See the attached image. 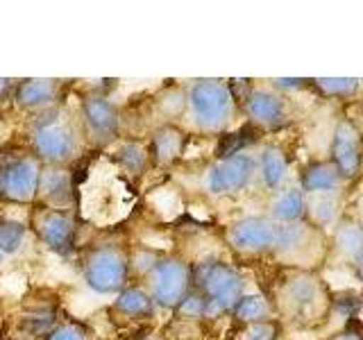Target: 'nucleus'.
<instances>
[{
  "label": "nucleus",
  "mask_w": 363,
  "mask_h": 340,
  "mask_svg": "<svg viewBox=\"0 0 363 340\" xmlns=\"http://www.w3.org/2000/svg\"><path fill=\"white\" fill-rule=\"evenodd\" d=\"M286 157L279 150V147L270 145L266 147L264 152H261V159H259V173H261V179H264V184L268 188H279L284 184V179H286Z\"/></svg>",
  "instance_id": "19"
},
{
  "label": "nucleus",
  "mask_w": 363,
  "mask_h": 340,
  "mask_svg": "<svg viewBox=\"0 0 363 340\" xmlns=\"http://www.w3.org/2000/svg\"><path fill=\"white\" fill-rule=\"evenodd\" d=\"M152 302L164 309H177L191 290V268L182 259H159L150 270Z\"/></svg>",
  "instance_id": "5"
},
{
  "label": "nucleus",
  "mask_w": 363,
  "mask_h": 340,
  "mask_svg": "<svg viewBox=\"0 0 363 340\" xmlns=\"http://www.w3.org/2000/svg\"><path fill=\"white\" fill-rule=\"evenodd\" d=\"M340 184V175L334 164L318 162L304 168L302 173V191L306 193H329Z\"/></svg>",
  "instance_id": "18"
},
{
  "label": "nucleus",
  "mask_w": 363,
  "mask_h": 340,
  "mask_svg": "<svg viewBox=\"0 0 363 340\" xmlns=\"http://www.w3.org/2000/svg\"><path fill=\"white\" fill-rule=\"evenodd\" d=\"M334 340H359L357 336H352V334H347V336H338V338H334Z\"/></svg>",
  "instance_id": "32"
},
{
  "label": "nucleus",
  "mask_w": 363,
  "mask_h": 340,
  "mask_svg": "<svg viewBox=\"0 0 363 340\" xmlns=\"http://www.w3.org/2000/svg\"><path fill=\"white\" fill-rule=\"evenodd\" d=\"M57 94H60V82L57 79H23L14 91V98L21 107L39 109L55 102Z\"/></svg>",
  "instance_id": "15"
},
{
  "label": "nucleus",
  "mask_w": 363,
  "mask_h": 340,
  "mask_svg": "<svg viewBox=\"0 0 363 340\" xmlns=\"http://www.w3.org/2000/svg\"><path fill=\"white\" fill-rule=\"evenodd\" d=\"M230 241L241 252H266L277 243V225L268 218H245L230 230Z\"/></svg>",
  "instance_id": "10"
},
{
  "label": "nucleus",
  "mask_w": 363,
  "mask_h": 340,
  "mask_svg": "<svg viewBox=\"0 0 363 340\" xmlns=\"http://www.w3.org/2000/svg\"><path fill=\"white\" fill-rule=\"evenodd\" d=\"M284 300L289 302L293 311L309 317L320 306V288L313 277H295L289 281L286 290H284Z\"/></svg>",
  "instance_id": "14"
},
{
  "label": "nucleus",
  "mask_w": 363,
  "mask_h": 340,
  "mask_svg": "<svg viewBox=\"0 0 363 340\" xmlns=\"http://www.w3.org/2000/svg\"><path fill=\"white\" fill-rule=\"evenodd\" d=\"M130 272L128 254L118 245H98L84 256V281L100 295L121 293Z\"/></svg>",
  "instance_id": "4"
},
{
  "label": "nucleus",
  "mask_w": 363,
  "mask_h": 340,
  "mask_svg": "<svg viewBox=\"0 0 363 340\" xmlns=\"http://www.w3.org/2000/svg\"><path fill=\"white\" fill-rule=\"evenodd\" d=\"M191 281L207 304V317H216L236 306L243 298L245 281L238 272L220 264V261H204L191 270Z\"/></svg>",
  "instance_id": "1"
},
{
  "label": "nucleus",
  "mask_w": 363,
  "mask_h": 340,
  "mask_svg": "<svg viewBox=\"0 0 363 340\" xmlns=\"http://www.w3.org/2000/svg\"><path fill=\"white\" fill-rule=\"evenodd\" d=\"M304 211H306V200L300 188L284 191L281 196L272 202V218L281 225L298 222L304 215Z\"/></svg>",
  "instance_id": "20"
},
{
  "label": "nucleus",
  "mask_w": 363,
  "mask_h": 340,
  "mask_svg": "<svg viewBox=\"0 0 363 340\" xmlns=\"http://www.w3.org/2000/svg\"><path fill=\"white\" fill-rule=\"evenodd\" d=\"M73 191H75V184L66 170L57 168V166L48 168V170H41L37 196L41 193L45 202L50 204V209H66V204L73 198Z\"/></svg>",
  "instance_id": "13"
},
{
  "label": "nucleus",
  "mask_w": 363,
  "mask_h": 340,
  "mask_svg": "<svg viewBox=\"0 0 363 340\" xmlns=\"http://www.w3.org/2000/svg\"><path fill=\"white\" fill-rule=\"evenodd\" d=\"M245 109L250 113V118L259 125H266V128H277V125H281L284 118H286L284 100L266 89L250 91L245 98Z\"/></svg>",
  "instance_id": "12"
},
{
  "label": "nucleus",
  "mask_w": 363,
  "mask_h": 340,
  "mask_svg": "<svg viewBox=\"0 0 363 340\" xmlns=\"http://www.w3.org/2000/svg\"><path fill=\"white\" fill-rule=\"evenodd\" d=\"M336 247L345 256H361L363 252V230L357 222H343L336 232Z\"/></svg>",
  "instance_id": "21"
},
{
  "label": "nucleus",
  "mask_w": 363,
  "mask_h": 340,
  "mask_svg": "<svg viewBox=\"0 0 363 340\" xmlns=\"http://www.w3.org/2000/svg\"><path fill=\"white\" fill-rule=\"evenodd\" d=\"M257 170V162L250 154H234L216 164L207 175V188L213 196H225V193H236L250 184Z\"/></svg>",
  "instance_id": "8"
},
{
  "label": "nucleus",
  "mask_w": 363,
  "mask_h": 340,
  "mask_svg": "<svg viewBox=\"0 0 363 340\" xmlns=\"http://www.w3.org/2000/svg\"><path fill=\"white\" fill-rule=\"evenodd\" d=\"M39 159L28 152H0V200L28 204L37 198Z\"/></svg>",
  "instance_id": "2"
},
{
  "label": "nucleus",
  "mask_w": 363,
  "mask_h": 340,
  "mask_svg": "<svg viewBox=\"0 0 363 340\" xmlns=\"http://www.w3.org/2000/svg\"><path fill=\"white\" fill-rule=\"evenodd\" d=\"M113 311L132 317V320H145V317H152L155 302L143 288H123L118 293V300L113 302Z\"/></svg>",
  "instance_id": "16"
},
{
  "label": "nucleus",
  "mask_w": 363,
  "mask_h": 340,
  "mask_svg": "<svg viewBox=\"0 0 363 340\" xmlns=\"http://www.w3.org/2000/svg\"><path fill=\"white\" fill-rule=\"evenodd\" d=\"M32 147H34V157H37L39 162L60 166L68 162L75 152V134L68 125H64L57 118V113L52 111V118L43 120L37 128V132H34Z\"/></svg>",
  "instance_id": "6"
},
{
  "label": "nucleus",
  "mask_w": 363,
  "mask_h": 340,
  "mask_svg": "<svg viewBox=\"0 0 363 340\" xmlns=\"http://www.w3.org/2000/svg\"><path fill=\"white\" fill-rule=\"evenodd\" d=\"M116 162L132 175H141L147 166V152L139 143H123L116 152Z\"/></svg>",
  "instance_id": "24"
},
{
  "label": "nucleus",
  "mask_w": 363,
  "mask_h": 340,
  "mask_svg": "<svg viewBox=\"0 0 363 340\" xmlns=\"http://www.w3.org/2000/svg\"><path fill=\"white\" fill-rule=\"evenodd\" d=\"M191 113L204 132H218L232 118L234 98L220 79H200L189 94Z\"/></svg>",
  "instance_id": "3"
},
{
  "label": "nucleus",
  "mask_w": 363,
  "mask_h": 340,
  "mask_svg": "<svg viewBox=\"0 0 363 340\" xmlns=\"http://www.w3.org/2000/svg\"><path fill=\"white\" fill-rule=\"evenodd\" d=\"M334 166L340 177H357L361 170V143L359 134L350 123H338L332 141Z\"/></svg>",
  "instance_id": "11"
},
{
  "label": "nucleus",
  "mask_w": 363,
  "mask_h": 340,
  "mask_svg": "<svg viewBox=\"0 0 363 340\" xmlns=\"http://www.w3.org/2000/svg\"><path fill=\"white\" fill-rule=\"evenodd\" d=\"M182 150H184V134H182L179 130L170 128V125H164V128H159L155 132V139H152V159L157 164H173L175 159L182 154Z\"/></svg>",
  "instance_id": "17"
},
{
  "label": "nucleus",
  "mask_w": 363,
  "mask_h": 340,
  "mask_svg": "<svg viewBox=\"0 0 363 340\" xmlns=\"http://www.w3.org/2000/svg\"><path fill=\"white\" fill-rule=\"evenodd\" d=\"M82 118L91 141L98 145H107L118 136V111L102 94L86 96L82 100Z\"/></svg>",
  "instance_id": "9"
},
{
  "label": "nucleus",
  "mask_w": 363,
  "mask_h": 340,
  "mask_svg": "<svg viewBox=\"0 0 363 340\" xmlns=\"http://www.w3.org/2000/svg\"><path fill=\"white\" fill-rule=\"evenodd\" d=\"M34 230L39 238L57 254H71L75 241V220L66 209H41L34 215Z\"/></svg>",
  "instance_id": "7"
},
{
  "label": "nucleus",
  "mask_w": 363,
  "mask_h": 340,
  "mask_svg": "<svg viewBox=\"0 0 363 340\" xmlns=\"http://www.w3.org/2000/svg\"><path fill=\"white\" fill-rule=\"evenodd\" d=\"M255 141H257L255 130L252 128H241V130L234 132V134L223 136V141L218 143V150H216V154H218V159L223 162V159H230L234 154H241L243 147L250 145V143H255Z\"/></svg>",
  "instance_id": "23"
},
{
  "label": "nucleus",
  "mask_w": 363,
  "mask_h": 340,
  "mask_svg": "<svg viewBox=\"0 0 363 340\" xmlns=\"http://www.w3.org/2000/svg\"><path fill=\"white\" fill-rule=\"evenodd\" d=\"M313 82L327 96H350L359 89L357 77H318Z\"/></svg>",
  "instance_id": "26"
},
{
  "label": "nucleus",
  "mask_w": 363,
  "mask_h": 340,
  "mask_svg": "<svg viewBox=\"0 0 363 340\" xmlns=\"http://www.w3.org/2000/svg\"><path fill=\"white\" fill-rule=\"evenodd\" d=\"M177 313H182L184 317H204L207 315V304H204V298L198 290H189V295L179 302V306L175 309Z\"/></svg>",
  "instance_id": "27"
},
{
  "label": "nucleus",
  "mask_w": 363,
  "mask_h": 340,
  "mask_svg": "<svg viewBox=\"0 0 363 340\" xmlns=\"http://www.w3.org/2000/svg\"><path fill=\"white\" fill-rule=\"evenodd\" d=\"M7 86H9V79H0V94H3Z\"/></svg>",
  "instance_id": "33"
},
{
  "label": "nucleus",
  "mask_w": 363,
  "mask_h": 340,
  "mask_svg": "<svg viewBox=\"0 0 363 340\" xmlns=\"http://www.w3.org/2000/svg\"><path fill=\"white\" fill-rule=\"evenodd\" d=\"M359 275H361V279H363V252H361V256H359Z\"/></svg>",
  "instance_id": "34"
},
{
  "label": "nucleus",
  "mask_w": 363,
  "mask_h": 340,
  "mask_svg": "<svg viewBox=\"0 0 363 340\" xmlns=\"http://www.w3.org/2000/svg\"><path fill=\"white\" fill-rule=\"evenodd\" d=\"M275 336H277V324L268 320L247 324V329L243 332V340H275Z\"/></svg>",
  "instance_id": "28"
},
{
  "label": "nucleus",
  "mask_w": 363,
  "mask_h": 340,
  "mask_svg": "<svg viewBox=\"0 0 363 340\" xmlns=\"http://www.w3.org/2000/svg\"><path fill=\"white\" fill-rule=\"evenodd\" d=\"M232 311L243 322H264V317L268 315V302L261 295H243Z\"/></svg>",
  "instance_id": "22"
},
{
  "label": "nucleus",
  "mask_w": 363,
  "mask_h": 340,
  "mask_svg": "<svg viewBox=\"0 0 363 340\" xmlns=\"http://www.w3.org/2000/svg\"><path fill=\"white\" fill-rule=\"evenodd\" d=\"M23 238H26V227L16 220H0V254H14L21 249Z\"/></svg>",
  "instance_id": "25"
},
{
  "label": "nucleus",
  "mask_w": 363,
  "mask_h": 340,
  "mask_svg": "<svg viewBox=\"0 0 363 340\" xmlns=\"http://www.w3.org/2000/svg\"><path fill=\"white\" fill-rule=\"evenodd\" d=\"M272 82H275L277 89H291V91H295V89H302L306 79H300V77H279V79H272Z\"/></svg>",
  "instance_id": "31"
},
{
  "label": "nucleus",
  "mask_w": 363,
  "mask_h": 340,
  "mask_svg": "<svg viewBox=\"0 0 363 340\" xmlns=\"http://www.w3.org/2000/svg\"><path fill=\"white\" fill-rule=\"evenodd\" d=\"M0 266H3V254H0Z\"/></svg>",
  "instance_id": "35"
},
{
  "label": "nucleus",
  "mask_w": 363,
  "mask_h": 340,
  "mask_svg": "<svg viewBox=\"0 0 363 340\" xmlns=\"http://www.w3.org/2000/svg\"><path fill=\"white\" fill-rule=\"evenodd\" d=\"M313 218L320 222V225H329L336 218V200L334 198H320L313 202Z\"/></svg>",
  "instance_id": "29"
},
{
  "label": "nucleus",
  "mask_w": 363,
  "mask_h": 340,
  "mask_svg": "<svg viewBox=\"0 0 363 340\" xmlns=\"http://www.w3.org/2000/svg\"><path fill=\"white\" fill-rule=\"evenodd\" d=\"M45 340H86V338L77 324H62V327L52 329V332H48Z\"/></svg>",
  "instance_id": "30"
}]
</instances>
